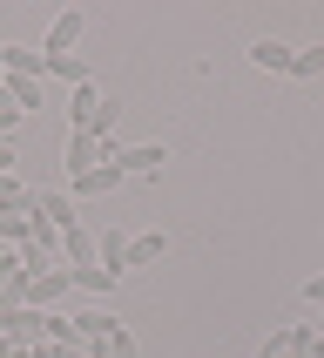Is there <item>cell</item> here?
Masks as SVG:
<instances>
[{"label": "cell", "mask_w": 324, "mask_h": 358, "mask_svg": "<svg viewBox=\"0 0 324 358\" xmlns=\"http://www.w3.org/2000/svg\"><path fill=\"white\" fill-rule=\"evenodd\" d=\"M0 88H7V108H20V115L40 108V81H0Z\"/></svg>", "instance_id": "9a60e30c"}, {"label": "cell", "mask_w": 324, "mask_h": 358, "mask_svg": "<svg viewBox=\"0 0 324 358\" xmlns=\"http://www.w3.org/2000/svg\"><path fill=\"white\" fill-rule=\"evenodd\" d=\"M27 196H34V189H20L14 176H0V210H27Z\"/></svg>", "instance_id": "ac0fdd59"}, {"label": "cell", "mask_w": 324, "mask_h": 358, "mask_svg": "<svg viewBox=\"0 0 324 358\" xmlns=\"http://www.w3.org/2000/svg\"><path fill=\"white\" fill-rule=\"evenodd\" d=\"M318 331H324V324H318Z\"/></svg>", "instance_id": "484cf974"}, {"label": "cell", "mask_w": 324, "mask_h": 358, "mask_svg": "<svg viewBox=\"0 0 324 358\" xmlns=\"http://www.w3.org/2000/svg\"><path fill=\"white\" fill-rule=\"evenodd\" d=\"M14 162H20V149H14V142H0V176H7Z\"/></svg>", "instance_id": "44dd1931"}, {"label": "cell", "mask_w": 324, "mask_h": 358, "mask_svg": "<svg viewBox=\"0 0 324 358\" xmlns=\"http://www.w3.org/2000/svg\"><path fill=\"white\" fill-rule=\"evenodd\" d=\"M47 358H88V345H81V338H61V345H47Z\"/></svg>", "instance_id": "d6986e66"}, {"label": "cell", "mask_w": 324, "mask_h": 358, "mask_svg": "<svg viewBox=\"0 0 324 358\" xmlns=\"http://www.w3.org/2000/svg\"><path fill=\"white\" fill-rule=\"evenodd\" d=\"M75 291V278H68V264H54L47 278H27V304L34 311H61V298Z\"/></svg>", "instance_id": "277c9868"}, {"label": "cell", "mask_w": 324, "mask_h": 358, "mask_svg": "<svg viewBox=\"0 0 324 358\" xmlns=\"http://www.w3.org/2000/svg\"><path fill=\"white\" fill-rule=\"evenodd\" d=\"M122 182H128V176H122L115 162H95V169H81V176H68V196H115Z\"/></svg>", "instance_id": "5b68a950"}, {"label": "cell", "mask_w": 324, "mask_h": 358, "mask_svg": "<svg viewBox=\"0 0 324 358\" xmlns=\"http://www.w3.org/2000/svg\"><path fill=\"white\" fill-rule=\"evenodd\" d=\"M88 34V14H81V7H61L54 20H47V48H40V55L54 61V55H75V41Z\"/></svg>", "instance_id": "7a4b0ae2"}, {"label": "cell", "mask_w": 324, "mask_h": 358, "mask_svg": "<svg viewBox=\"0 0 324 358\" xmlns=\"http://www.w3.org/2000/svg\"><path fill=\"white\" fill-rule=\"evenodd\" d=\"M88 358H135V331H128V324H115L101 345H88Z\"/></svg>", "instance_id": "4fadbf2b"}, {"label": "cell", "mask_w": 324, "mask_h": 358, "mask_svg": "<svg viewBox=\"0 0 324 358\" xmlns=\"http://www.w3.org/2000/svg\"><path fill=\"white\" fill-rule=\"evenodd\" d=\"M14 129H20V108H0V142H14Z\"/></svg>", "instance_id": "ffe728a7"}, {"label": "cell", "mask_w": 324, "mask_h": 358, "mask_svg": "<svg viewBox=\"0 0 324 358\" xmlns=\"http://www.w3.org/2000/svg\"><path fill=\"white\" fill-rule=\"evenodd\" d=\"M0 358H27V345H14V338H0Z\"/></svg>", "instance_id": "603a6c76"}, {"label": "cell", "mask_w": 324, "mask_h": 358, "mask_svg": "<svg viewBox=\"0 0 324 358\" xmlns=\"http://www.w3.org/2000/svg\"><path fill=\"white\" fill-rule=\"evenodd\" d=\"M304 298H311V304L324 311V278H311V284H304Z\"/></svg>", "instance_id": "7402d4cb"}, {"label": "cell", "mask_w": 324, "mask_h": 358, "mask_svg": "<svg viewBox=\"0 0 324 358\" xmlns=\"http://www.w3.org/2000/svg\"><path fill=\"white\" fill-rule=\"evenodd\" d=\"M250 61H257L263 75H290V68H297V48H284V41H257Z\"/></svg>", "instance_id": "9c48e42d"}, {"label": "cell", "mask_w": 324, "mask_h": 358, "mask_svg": "<svg viewBox=\"0 0 324 358\" xmlns=\"http://www.w3.org/2000/svg\"><path fill=\"white\" fill-rule=\"evenodd\" d=\"M68 278H75V291H88V298H108V291H115V271H101V264H88V271H68Z\"/></svg>", "instance_id": "7c38bea8"}, {"label": "cell", "mask_w": 324, "mask_h": 358, "mask_svg": "<svg viewBox=\"0 0 324 358\" xmlns=\"http://www.w3.org/2000/svg\"><path fill=\"white\" fill-rule=\"evenodd\" d=\"M47 75L68 81V88H88V81H95V68H88L81 55H54V61H47Z\"/></svg>", "instance_id": "30bf717a"}, {"label": "cell", "mask_w": 324, "mask_h": 358, "mask_svg": "<svg viewBox=\"0 0 324 358\" xmlns=\"http://www.w3.org/2000/svg\"><path fill=\"white\" fill-rule=\"evenodd\" d=\"M311 358H324V331H318V345H311Z\"/></svg>", "instance_id": "cb8c5ba5"}, {"label": "cell", "mask_w": 324, "mask_h": 358, "mask_svg": "<svg viewBox=\"0 0 324 358\" xmlns=\"http://www.w3.org/2000/svg\"><path fill=\"white\" fill-rule=\"evenodd\" d=\"M0 243H27V210H0Z\"/></svg>", "instance_id": "e0dca14e"}, {"label": "cell", "mask_w": 324, "mask_h": 358, "mask_svg": "<svg viewBox=\"0 0 324 358\" xmlns=\"http://www.w3.org/2000/svg\"><path fill=\"white\" fill-rule=\"evenodd\" d=\"M0 81H7V68H0Z\"/></svg>", "instance_id": "d4e9b609"}, {"label": "cell", "mask_w": 324, "mask_h": 358, "mask_svg": "<svg viewBox=\"0 0 324 358\" xmlns=\"http://www.w3.org/2000/svg\"><path fill=\"white\" fill-rule=\"evenodd\" d=\"M311 345H318V324H277L263 338V358H311Z\"/></svg>", "instance_id": "3957f363"}, {"label": "cell", "mask_w": 324, "mask_h": 358, "mask_svg": "<svg viewBox=\"0 0 324 358\" xmlns=\"http://www.w3.org/2000/svg\"><path fill=\"white\" fill-rule=\"evenodd\" d=\"M20 271H27V278H47V271H54V250H47V243H20Z\"/></svg>", "instance_id": "5bb4252c"}, {"label": "cell", "mask_w": 324, "mask_h": 358, "mask_svg": "<svg viewBox=\"0 0 324 358\" xmlns=\"http://www.w3.org/2000/svg\"><path fill=\"white\" fill-rule=\"evenodd\" d=\"M61 257H68V271H88V264H101V257H95V230L68 223V230H61Z\"/></svg>", "instance_id": "52a82bcc"}, {"label": "cell", "mask_w": 324, "mask_h": 358, "mask_svg": "<svg viewBox=\"0 0 324 358\" xmlns=\"http://www.w3.org/2000/svg\"><path fill=\"white\" fill-rule=\"evenodd\" d=\"M169 257V237L162 230H142V237H128V271H149V264Z\"/></svg>", "instance_id": "ba28073f"}, {"label": "cell", "mask_w": 324, "mask_h": 358, "mask_svg": "<svg viewBox=\"0 0 324 358\" xmlns=\"http://www.w3.org/2000/svg\"><path fill=\"white\" fill-rule=\"evenodd\" d=\"M27 217L68 230V223H75V196H68V189H34V196H27Z\"/></svg>", "instance_id": "8992f818"}, {"label": "cell", "mask_w": 324, "mask_h": 358, "mask_svg": "<svg viewBox=\"0 0 324 358\" xmlns=\"http://www.w3.org/2000/svg\"><path fill=\"white\" fill-rule=\"evenodd\" d=\"M162 162H169L162 142H122V149H115V169H122V176H162Z\"/></svg>", "instance_id": "6da1fadb"}, {"label": "cell", "mask_w": 324, "mask_h": 358, "mask_svg": "<svg viewBox=\"0 0 324 358\" xmlns=\"http://www.w3.org/2000/svg\"><path fill=\"white\" fill-rule=\"evenodd\" d=\"M290 75H297V81H318L324 75V41H318V48H297V68H290Z\"/></svg>", "instance_id": "2e32d148"}, {"label": "cell", "mask_w": 324, "mask_h": 358, "mask_svg": "<svg viewBox=\"0 0 324 358\" xmlns=\"http://www.w3.org/2000/svg\"><path fill=\"white\" fill-rule=\"evenodd\" d=\"M68 324H75V338H81V345H101L108 331H115V318H108L101 304H95V311H81V318H68Z\"/></svg>", "instance_id": "8fae6325"}]
</instances>
